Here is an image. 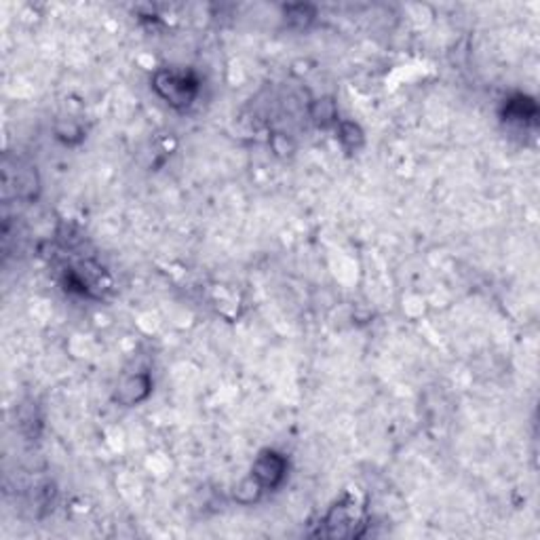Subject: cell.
Returning <instances> with one entry per match:
<instances>
[{"label": "cell", "mask_w": 540, "mask_h": 540, "mask_svg": "<svg viewBox=\"0 0 540 540\" xmlns=\"http://www.w3.org/2000/svg\"><path fill=\"white\" fill-rule=\"evenodd\" d=\"M154 89L167 104H172L176 108H186L196 97L198 82L184 72L161 70L154 76Z\"/></svg>", "instance_id": "1"}, {"label": "cell", "mask_w": 540, "mask_h": 540, "mask_svg": "<svg viewBox=\"0 0 540 540\" xmlns=\"http://www.w3.org/2000/svg\"><path fill=\"white\" fill-rule=\"evenodd\" d=\"M285 471H287V460L283 458L281 454L266 449L262 456H258V460H255L251 475L258 479L266 490V488H277L283 481V477H285Z\"/></svg>", "instance_id": "2"}, {"label": "cell", "mask_w": 540, "mask_h": 540, "mask_svg": "<svg viewBox=\"0 0 540 540\" xmlns=\"http://www.w3.org/2000/svg\"><path fill=\"white\" fill-rule=\"evenodd\" d=\"M150 388H152L150 378L146 374H137V376L123 380V384L119 386V392H117V399L125 406H133V403H139L141 399H146Z\"/></svg>", "instance_id": "3"}, {"label": "cell", "mask_w": 540, "mask_h": 540, "mask_svg": "<svg viewBox=\"0 0 540 540\" xmlns=\"http://www.w3.org/2000/svg\"><path fill=\"white\" fill-rule=\"evenodd\" d=\"M262 492H264V486L251 475V477L243 479L239 486L235 488V498L239 502H243V504H251V502H255L262 496Z\"/></svg>", "instance_id": "4"}, {"label": "cell", "mask_w": 540, "mask_h": 540, "mask_svg": "<svg viewBox=\"0 0 540 540\" xmlns=\"http://www.w3.org/2000/svg\"><path fill=\"white\" fill-rule=\"evenodd\" d=\"M338 139L342 141V146L347 150H357L363 144V133H361V129L355 123H340Z\"/></svg>", "instance_id": "5"}, {"label": "cell", "mask_w": 540, "mask_h": 540, "mask_svg": "<svg viewBox=\"0 0 540 540\" xmlns=\"http://www.w3.org/2000/svg\"><path fill=\"white\" fill-rule=\"evenodd\" d=\"M312 119H315L319 125H327L331 121H336V108L331 99H317L315 106H312Z\"/></svg>", "instance_id": "6"}, {"label": "cell", "mask_w": 540, "mask_h": 540, "mask_svg": "<svg viewBox=\"0 0 540 540\" xmlns=\"http://www.w3.org/2000/svg\"><path fill=\"white\" fill-rule=\"evenodd\" d=\"M285 15L290 21H298L300 25H306L308 21H312V17H315V9L308 5H292L285 9Z\"/></svg>", "instance_id": "7"}]
</instances>
